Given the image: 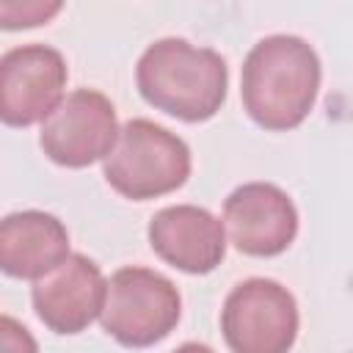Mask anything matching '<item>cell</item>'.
I'll use <instances>...</instances> for the list:
<instances>
[{"mask_svg":"<svg viewBox=\"0 0 353 353\" xmlns=\"http://www.w3.org/2000/svg\"><path fill=\"white\" fill-rule=\"evenodd\" d=\"M0 345H3V353H39V345L30 336V331L19 325L11 314L0 317Z\"/></svg>","mask_w":353,"mask_h":353,"instance_id":"4fadbf2b","label":"cell"},{"mask_svg":"<svg viewBox=\"0 0 353 353\" xmlns=\"http://www.w3.org/2000/svg\"><path fill=\"white\" fill-rule=\"evenodd\" d=\"M63 55L41 41L14 47L0 58V119L8 127L47 121L63 102L66 88Z\"/></svg>","mask_w":353,"mask_h":353,"instance_id":"52a82bcc","label":"cell"},{"mask_svg":"<svg viewBox=\"0 0 353 353\" xmlns=\"http://www.w3.org/2000/svg\"><path fill=\"white\" fill-rule=\"evenodd\" d=\"M298 323L295 295L262 276L240 281L221 309V331L232 353H290Z\"/></svg>","mask_w":353,"mask_h":353,"instance_id":"5b68a950","label":"cell"},{"mask_svg":"<svg viewBox=\"0 0 353 353\" xmlns=\"http://www.w3.org/2000/svg\"><path fill=\"white\" fill-rule=\"evenodd\" d=\"M119 132L113 102L97 88H74L41 124L39 143L52 163L85 168L113 152Z\"/></svg>","mask_w":353,"mask_h":353,"instance_id":"8992f818","label":"cell"},{"mask_svg":"<svg viewBox=\"0 0 353 353\" xmlns=\"http://www.w3.org/2000/svg\"><path fill=\"white\" fill-rule=\"evenodd\" d=\"M152 251L182 273H210L226 254V229L210 210L196 204L163 207L149 221Z\"/></svg>","mask_w":353,"mask_h":353,"instance_id":"30bf717a","label":"cell"},{"mask_svg":"<svg viewBox=\"0 0 353 353\" xmlns=\"http://www.w3.org/2000/svg\"><path fill=\"white\" fill-rule=\"evenodd\" d=\"M141 97L182 121L212 119L229 85V66L212 47H196L188 39H157L143 50L135 66Z\"/></svg>","mask_w":353,"mask_h":353,"instance_id":"7a4b0ae2","label":"cell"},{"mask_svg":"<svg viewBox=\"0 0 353 353\" xmlns=\"http://www.w3.org/2000/svg\"><path fill=\"white\" fill-rule=\"evenodd\" d=\"M69 259V232L41 210L11 212L0 223V268L11 279L39 281Z\"/></svg>","mask_w":353,"mask_h":353,"instance_id":"8fae6325","label":"cell"},{"mask_svg":"<svg viewBox=\"0 0 353 353\" xmlns=\"http://www.w3.org/2000/svg\"><path fill=\"white\" fill-rule=\"evenodd\" d=\"M223 229L240 254L276 256L298 234V210L279 185L245 182L223 201Z\"/></svg>","mask_w":353,"mask_h":353,"instance_id":"ba28073f","label":"cell"},{"mask_svg":"<svg viewBox=\"0 0 353 353\" xmlns=\"http://www.w3.org/2000/svg\"><path fill=\"white\" fill-rule=\"evenodd\" d=\"M320 77V58L306 39L292 33L265 36L243 61V108L262 130H292L314 108Z\"/></svg>","mask_w":353,"mask_h":353,"instance_id":"6da1fadb","label":"cell"},{"mask_svg":"<svg viewBox=\"0 0 353 353\" xmlns=\"http://www.w3.org/2000/svg\"><path fill=\"white\" fill-rule=\"evenodd\" d=\"M171 353H215V350L210 345H201V342H185V345H179Z\"/></svg>","mask_w":353,"mask_h":353,"instance_id":"5bb4252c","label":"cell"},{"mask_svg":"<svg viewBox=\"0 0 353 353\" xmlns=\"http://www.w3.org/2000/svg\"><path fill=\"white\" fill-rule=\"evenodd\" d=\"M61 11V3H3L0 6V19L6 30L14 28H33L47 22L50 17H55Z\"/></svg>","mask_w":353,"mask_h":353,"instance_id":"7c38bea8","label":"cell"},{"mask_svg":"<svg viewBox=\"0 0 353 353\" xmlns=\"http://www.w3.org/2000/svg\"><path fill=\"white\" fill-rule=\"evenodd\" d=\"M182 314V298L171 279L149 268H119L108 279L102 328L124 347H149L165 339Z\"/></svg>","mask_w":353,"mask_h":353,"instance_id":"277c9868","label":"cell"},{"mask_svg":"<svg viewBox=\"0 0 353 353\" xmlns=\"http://www.w3.org/2000/svg\"><path fill=\"white\" fill-rule=\"evenodd\" d=\"M39 320L55 334H80L97 317H102L108 281L94 259L85 254H69L50 276L33 281L30 290Z\"/></svg>","mask_w":353,"mask_h":353,"instance_id":"9c48e42d","label":"cell"},{"mask_svg":"<svg viewBox=\"0 0 353 353\" xmlns=\"http://www.w3.org/2000/svg\"><path fill=\"white\" fill-rule=\"evenodd\" d=\"M108 185L132 201H146L182 188L190 176L188 143L149 119H130L105 157Z\"/></svg>","mask_w":353,"mask_h":353,"instance_id":"3957f363","label":"cell"}]
</instances>
